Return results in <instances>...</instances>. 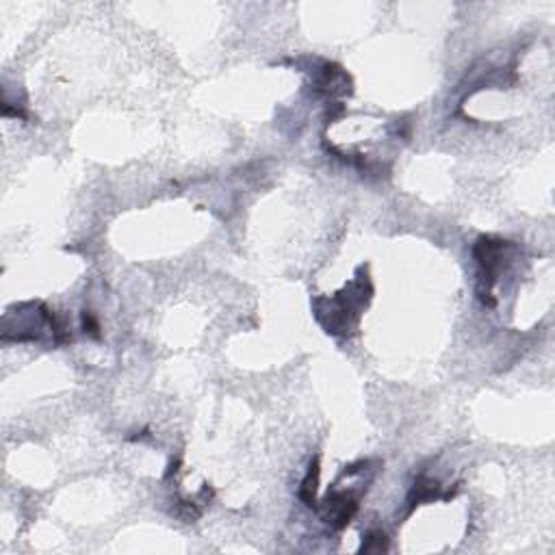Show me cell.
<instances>
[{
	"label": "cell",
	"instance_id": "obj_1",
	"mask_svg": "<svg viewBox=\"0 0 555 555\" xmlns=\"http://www.w3.org/2000/svg\"><path fill=\"white\" fill-rule=\"evenodd\" d=\"M356 510H358V497L347 494L345 490H332L324 499V519L334 529H343L353 519Z\"/></svg>",
	"mask_w": 555,
	"mask_h": 555
},
{
	"label": "cell",
	"instance_id": "obj_2",
	"mask_svg": "<svg viewBox=\"0 0 555 555\" xmlns=\"http://www.w3.org/2000/svg\"><path fill=\"white\" fill-rule=\"evenodd\" d=\"M439 497H441V484L436 480H429V478H419L408 494V503H410V510H414L416 505L434 501Z\"/></svg>",
	"mask_w": 555,
	"mask_h": 555
},
{
	"label": "cell",
	"instance_id": "obj_3",
	"mask_svg": "<svg viewBox=\"0 0 555 555\" xmlns=\"http://www.w3.org/2000/svg\"><path fill=\"white\" fill-rule=\"evenodd\" d=\"M317 484H319V462H312L310 471L302 482L300 488V499L308 505V508H317Z\"/></svg>",
	"mask_w": 555,
	"mask_h": 555
},
{
	"label": "cell",
	"instance_id": "obj_4",
	"mask_svg": "<svg viewBox=\"0 0 555 555\" xmlns=\"http://www.w3.org/2000/svg\"><path fill=\"white\" fill-rule=\"evenodd\" d=\"M386 549H388V538L384 531H371L360 547L363 553H382Z\"/></svg>",
	"mask_w": 555,
	"mask_h": 555
},
{
	"label": "cell",
	"instance_id": "obj_5",
	"mask_svg": "<svg viewBox=\"0 0 555 555\" xmlns=\"http://www.w3.org/2000/svg\"><path fill=\"white\" fill-rule=\"evenodd\" d=\"M83 328H85V334H91V336H100V326H98V321L93 319L91 317V312L89 310H85L83 312Z\"/></svg>",
	"mask_w": 555,
	"mask_h": 555
}]
</instances>
